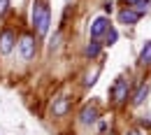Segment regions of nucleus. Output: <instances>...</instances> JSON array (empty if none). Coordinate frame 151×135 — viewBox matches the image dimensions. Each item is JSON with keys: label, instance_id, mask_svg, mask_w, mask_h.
Listing matches in <instances>:
<instances>
[{"label": "nucleus", "instance_id": "f257e3e1", "mask_svg": "<svg viewBox=\"0 0 151 135\" xmlns=\"http://www.w3.org/2000/svg\"><path fill=\"white\" fill-rule=\"evenodd\" d=\"M30 21H33V28L37 30L40 38H44L49 33V26H51V9L47 2H35L33 5V12H30Z\"/></svg>", "mask_w": 151, "mask_h": 135}, {"label": "nucleus", "instance_id": "f03ea898", "mask_svg": "<svg viewBox=\"0 0 151 135\" xmlns=\"http://www.w3.org/2000/svg\"><path fill=\"white\" fill-rule=\"evenodd\" d=\"M128 96H130V79L119 77L112 86V100L116 105H123V103L128 100Z\"/></svg>", "mask_w": 151, "mask_h": 135}, {"label": "nucleus", "instance_id": "7ed1b4c3", "mask_svg": "<svg viewBox=\"0 0 151 135\" xmlns=\"http://www.w3.org/2000/svg\"><path fill=\"white\" fill-rule=\"evenodd\" d=\"M19 49H21L23 61H30V58L35 56V38L33 35H23L21 42H19Z\"/></svg>", "mask_w": 151, "mask_h": 135}, {"label": "nucleus", "instance_id": "20e7f679", "mask_svg": "<svg viewBox=\"0 0 151 135\" xmlns=\"http://www.w3.org/2000/svg\"><path fill=\"white\" fill-rule=\"evenodd\" d=\"M107 28H109V19H107V17H95V19L91 21V28H88V30H91V38L98 40L100 35H105Z\"/></svg>", "mask_w": 151, "mask_h": 135}, {"label": "nucleus", "instance_id": "39448f33", "mask_svg": "<svg viewBox=\"0 0 151 135\" xmlns=\"http://www.w3.org/2000/svg\"><path fill=\"white\" fill-rule=\"evenodd\" d=\"M14 42H17V38H14V33H12L9 28L2 30V33H0V54L7 56V54L14 49Z\"/></svg>", "mask_w": 151, "mask_h": 135}, {"label": "nucleus", "instance_id": "423d86ee", "mask_svg": "<svg viewBox=\"0 0 151 135\" xmlns=\"http://www.w3.org/2000/svg\"><path fill=\"white\" fill-rule=\"evenodd\" d=\"M79 121H81L84 126H91V123H95V121H98V110H95L93 105H86V107L79 112Z\"/></svg>", "mask_w": 151, "mask_h": 135}, {"label": "nucleus", "instance_id": "0eeeda50", "mask_svg": "<svg viewBox=\"0 0 151 135\" xmlns=\"http://www.w3.org/2000/svg\"><path fill=\"white\" fill-rule=\"evenodd\" d=\"M139 21V14L132 9V7H126V9H121L119 12V23H126V26H135Z\"/></svg>", "mask_w": 151, "mask_h": 135}, {"label": "nucleus", "instance_id": "6e6552de", "mask_svg": "<svg viewBox=\"0 0 151 135\" xmlns=\"http://www.w3.org/2000/svg\"><path fill=\"white\" fill-rule=\"evenodd\" d=\"M149 82H142L139 86H137V91H135V96H132V105H142L144 100H147V96H149Z\"/></svg>", "mask_w": 151, "mask_h": 135}, {"label": "nucleus", "instance_id": "1a4fd4ad", "mask_svg": "<svg viewBox=\"0 0 151 135\" xmlns=\"http://www.w3.org/2000/svg\"><path fill=\"white\" fill-rule=\"evenodd\" d=\"M137 61H139V65H149V63H151V40H147V44L142 47Z\"/></svg>", "mask_w": 151, "mask_h": 135}, {"label": "nucleus", "instance_id": "9d476101", "mask_svg": "<svg viewBox=\"0 0 151 135\" xmlns=\"http://www.w3.org/2000/svg\"><path fill=\"white\" fill-rule=\"evenodd\" d=\"M100 49H102V47H100V42H98V40H91V42L86 44V56H88V58H95L98 54H100Z\"/></svg>", "mask_w": 151, "mask_h": 135}, {"label": "nucleus", "instance_id": "9b49d317", "mask_svg": "<svg viewBox=\"0 0 151 135\" xmlns=\"http://www.w3.org/2000/svg\"><path fill=\"white\" fill-rule=\"evenodd\" d=\"M116 40H119V33H116V28L109 26V28L105 30V44H114Z\"/></svg>", "mask_w": 151, "mask_h": 135}, {"label": "nucleus", "instance_id": "f8f14e48", "mask_svg": "<svg viewBox=\"0 0 151 135\" xmlns=\"http://www.w3.org/2000/svg\"><path fill=\"white\" fill-rule=\"evenodd\" d=\"M65 112H68V98H60V100H58L56 105H54V114H65Z\"/></svg>", "mask_w": 151, "mask_h": 135}, {"label": "nucleus", "instance_id": "ddd939ff", "mask_svg": "<svg viewBox=\"0 0 151 135\" xmlns=\"http://www.w3.org/2000/svg\"><path fill=\"white\" fill-rule=\"evenodd\" d=\"M130 7L139 14V17H142L144 12H149V0H139V2H135V5H130Z\"/></svg>", "mask_w": 151, "mask_h": 135}, {"label": "nucleus", "instance_id": "4468645a", "mask_svg": "<svg viewBox=\"0 0 151 135\" xmlns=\"http://www.w3.org/2000/svg\"><path fill=\"white\" fill-rule=\"evenodd\" d=\"M98 75H100V68H93V72H88V75H86L84 84H86V86H93V84H95V77H98Z\"/></svg>", "mask_w": 151, "mask_h": 135}, {"label": "nucleus", "instance_id": "2eb2a0df", "mask_svg": "<svg viewBox=\"0 0 151 135\" xmlns=\"http://www.w3.org/2000/svg\"><path fill=\"white\" fill-rule=\"evenodd\" d=\"M7 9H9V0H0V17H5Z\"/></svg>", "mask_w": 151, "mask_h": 135}, {"label": "nucleus", "instance_id": "dca6fc26", "mask_svg": "<svg viewBox=\"0 0 151 135\" xmlns=\"http://www.w3.org/2000/svg\"><path fill=\"white\" fill-rule=\"evenodd\" d=\"M126 135H142V133H139V131H128Z\"/></svg>", "mask_w": 151, "mask_h": 135}, {"label": "nucleus", "instance_id": "f3484780", "mask_svg": "<svg viewBox=\"0 0 151 135\" xmlns=\"http://www.w3.org/2000/svg\"><path fill=\"white\" fill-rule=\"evenodd\" d=\"M126 2H128V7H130V5H135V2H139V0H126Z\"/></svg>", "mask_w": 151, "mask_h": 135}]
</instances>
